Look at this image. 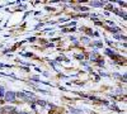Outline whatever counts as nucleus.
<instances>
[{"mask_svg": "<svg viewBox=\"0 0 127 114\" xmlns=\"http://www.w3.org/2000/svg\"><path fill=\"white\" fill-rule=\"evenodd\" d=\"M5 95V92H4V88H0V98H3Z\"/></svg>", "mask_w": 127, "mask_h": 114, "instance_id": "nucleus-6", "label": "nucleus"}, {"mask_svg": "<svg viewBox=\"0 0 127 114\" xmlns=\"http://www.w3.org/2000/svg\"><path fill=\"white\" fill-rule=\"evenodd\" d=\"M37 104H38V105H42V107H45V105H46V101H45V100H38Z\"/></svg>", "mask_w": 127, "mask_h": 114, "instance_id": "nucleus-4", "label": "nucleus"}, {"mask_svg": "<svg viewBox=\"0 0 127 114\" xmlns=\"http://www.w3.org/2000/svg\"><path fill=\"white\" fill-rule=\"evenodd\" d=\"M71 112H72L74 114H80V113H81V112H80V110H78V109H71Z\"/></svg>", "mask_w": 127, "mask_h": 114, "instance_id": "nucleus-7", "label": "nucleus"}, {"mask_svg": "<svg viewBox=\"0 0 127 114\" xmlns=\"http://www.w3.org/2000/svg\"><path fill=\"white\" fill-rule=\"evenodd\" d=\"M1 112H3V109H1V108H0V113H1Z\"/></svg>", "mask_w": 127, "mask_h": 114, "instance_id": "nucleus-10", "label": "nucleus"}, {"mask_svg": "<svg viewBox=\"0 0 127 114\" xmlns=\"http://www.w3.org/2000/svg\"><path fill=\"white\" fill-rule=\"evenodd\" d=\"M98 58V56H97V53H95V52H93V55H92V57H90V60L92 61H95V60H97Z\"/></svg>", "mask_w": 127, "mask_h": 114, "instance_id": "nucleus-5", "label": "nucleus"}, {"mask_svg": "<svg viewBox=\"0 0 127 114\" xmlns=\"http://www.w3.org/2000/svg\"><path fill=\"white\" fill-rule=\"evenodd\" d=\"M105 3H97V1H92V6H103Z\"/></svg>", "mask_w": 127, "mask_h": 114, "instance_id": "nucleus-3", "label": "nucleus"}, {"mask_svg": "<svg viewBox=\"0 0 127 114\" xmlns=\"http://www.w3.org/2000/svg\"><path fill=\"white\" fill-rule=\"evenodd\" d=\"M5 99H6V101L13 103V101L15 100V92H14V91H8V92H5Z\"/></svg>", "mask_w": 127, "mask_h": 114, "instance_id": "nucleus-1", "label": "nucleus"}, {"mask_svg": "<svg viewBox=\"0 0 127 114\" xmlns=\"http://www.w3.org/2000/svg\"><path fill=\"white\" fill-rule=\"evenodd\" d=\"M81 41H83V42H85V43H88V42H89V39H88L87 37H83V38H81Z\"/></svg>", "mask_w": 127, "mask_h": 114, "instance_id": "nucleus-8", "label": "nucleus"}, {"mask_svg": "<svg viewBox=\"0 0 127 114\" xmlns=\"http://www.w3.org/2000/svg\"><path fill=\"white\" fill-rule=\"evenodd\" d=\"M18 114H29V113H26V112H19Z\"/></svg>", "mask_w": 127, "mask_h": 114, "instance_id": "nucleus-9", "label": "nucleus"}, {"mask_svg": "<svg viewBox=\"0 0 127 114\" xmlns=\"http://www.w3.org/2000/svg\"><path fill=\"white\" fill-rule=\"evenodd\" d=\"M3 112H8V113H13V112H15V108H13V107H5V108L3 109Z\"/></svg>", "mask_w": 127, "mask_h": 114, "instance_id": "nucleus-2", "label": "nucleus"}]
</instances>
